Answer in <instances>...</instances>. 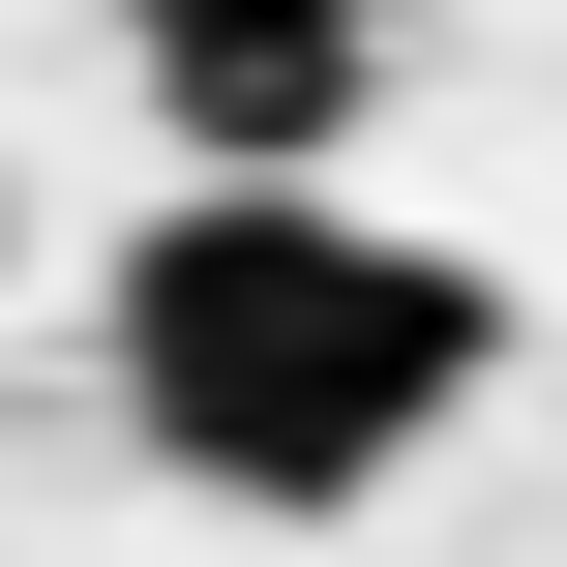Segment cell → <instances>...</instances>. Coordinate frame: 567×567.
<instances>
[{
  "label": "cell",
  "mask_w": 567,
  "mask_h": 567,
  "mask_svg": "<svg viewBox=\"0 0 567 567\" xmlns=\"http://www.w3.org/2000/svg\"><path fill=\"white\" fill-rule=\"evenodd\" d=\"M508 359V299L329 179H179L120 239V419L209 478V508H359L449 449V389Z\"/></svg>",
  "instance_id": "6da1fadb"
},
{
  "label": "cell",
  "mask_w": 567,
  "mask_h": 567,
  "mask_svg": "<svg viewBox=\"0 0 567 567\" xmlns=\"http://www.w3.org/2000/svg\"><path fill=\"white\" fill-rule=\"evenodd\" d=\"M120 30H150L179 150H239V179H299V150L359 120V60H389V0H120Z\"/></svg>",
  "instance_id": "7a4b0ae2"
}]
</instances>
